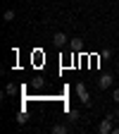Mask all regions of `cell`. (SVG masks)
Returning a JSON list of instances; mask_svg holds the SVG:
<instances>
[{
	"instance_id": "3",
	"label": "cell",
	"mask_w": 119,
	"mask_h": 134,
	"mask_svg": "<svg viewBox=\"0 0 119 134\" xmlns=\"http://www.w3.org/2000/svg\"><path fill=\"white\" fill-rule=\"evenodd\" d=\"M112 81H114L112 74H100V77H98V89H100V91L110 89V86H112Z\"/></svg>"
},
{
	"instance_id": "4",
	"label": "cell",
	"mask_w": 119,
	"mask_h": 134,
	"mask_svg": "<svg viewBox=\"0 0 119 134\" xmlns=\"http://www.w3.org/2000/svg\"><path fill=\"white\" fill-rule=\"evenodd\" d=\"M53 43H55L57 48H62V46L67 43V34H64V31H55V34H53Z\"/></svg>"
},
{
	"instance_id": "6",
	"label": "cell",
	"mask_w": 119,
	"mask_h": 134,
	"mask_svg": "<svg viewBox=\"0 0 119 134\" xmlns=\"http://www.w3.org/2000/svg\"><path fill=\"white\" fill-rule=\"evenodd\" d=\"M3 19H5V22H12V19H14V10H5Z\"/></svg>"
},
{
	"instance_id": "5",
	"label": "cell",
	"mask_w": 119,
	"mask_h": 134,
	"mask_svg": "<svg viewBox=\"0 0 119 134\" xmlns=\"http://www.w3.org/2000/svg\"><path fill=\"white\" fill-rule=\"evenodd\" d=\"M50 132H53V134H67V132H69V127H67V125H53V129H50Z\"/></svg>"
},
{
	"instance_id": "10",
	"label": "cell",
	"mask_w": 119,
	"mask_h": 134,
	"mask_svg": "<svg viewBox=\"0 0 119 134\" xmlns=\"http://www.w3.org/2000/svg\"><path fill=\"white\" fill-rule=\"evenodd\" d=\"M5 93H14V84H7V86H5Z\"/></svg>"
},
{
	"instance_id": "12",
	"label": "cell",
	"mask_w": 119,
	"mask_h": 134,
	"mask_svg": "<svg viewBox=\"0 0 119 134\" xmlns=\"http://www.w3.org/2000/svg\"><path fill=\"white\" fill-rule=\"evenodd\" d=\"M29 3H33V0H29Z\"/></svg>"
},
{
	"instance_id": "11",
	"label": "cell",
	"mask_w": 119,
	"mask_h": 134,
	"mask_svg": "<svg viewBox=\"0 0 119 134\" xmlns=\"http://www.w3.org/2000/svg\"><path fill=\"white\" fill-rule=\"evenodd\" d=\"M114 117H119V103H117V108H114Z\"/></svg>"
},
{
	"instance_id": "7",
	"label": "cell",
	"mask_w": 119,
	"mask_h": 134,
	"mask_svg": "<svg viewBox=\"0 0 119 134\" xmlns=\"http://www.w3.org/2000/svg\"><path fill=\"white\" fill-rule=\"evenodd\" d=\"M79 120V110H69V122H76Z\"/></svg>"
},
{
	"instance_id": "8",
	"label": "cell",
	"mask_w": 119,
	"mask_h": 134,
	"mask_svg": "<svg viewBox=\"0 0 119 134\" xmlns=\"http://www.w3.org/2000/svg\"><path fill=\"white\" fill-rule=\"evenodd\" d=\"M17 122L24 125V122H26V115H24V113H19V115H17Z\"/></svg>"
},
{
	"instance_id": "1",
	"label": "cell",
	"mask_w": 119,
	"mask_h": 134,
	"mask_svg": "<svg viewBox=\"0 0 119 134\" xmlns=\"http://www.w3.org/2000/svg\"><path fill=\"white\" fill-rule=\"evenodd\" d=\"M114 129V113H107L105 117H103V122L98 125V132L100 134H110Z\"/></svg>"
},
{
	"instance_id": "2",
	"label": "cell",
	"mask_w": 119,
	"mask_h": 134,
	"mask_svg": "<svg viewBox=\"0 0 119 134\" xmlns=\"http://www.w3.org/2000/svg\"><path fill=\"white\" fill-rule=\"evenodd\" d=\"M76 93H79V98H81V103H83V105H91V96H88L86 84H76Z\"/></svg>"
},
{
	"instance_id": "9",
	"label": "cell",
	"mask_w": 119,
	"mask_h": 134,
	"mask_svg": "<svg viewBox=\"0 0 119 134\" xmlns=\"http://www.w3.org/2000/svg\"><path fill=\"white\" fill-rule=\"evenodd\" d=\"M112 100H114V103H119V89L112 91Z\"/></svg>"
}]
</instances>
